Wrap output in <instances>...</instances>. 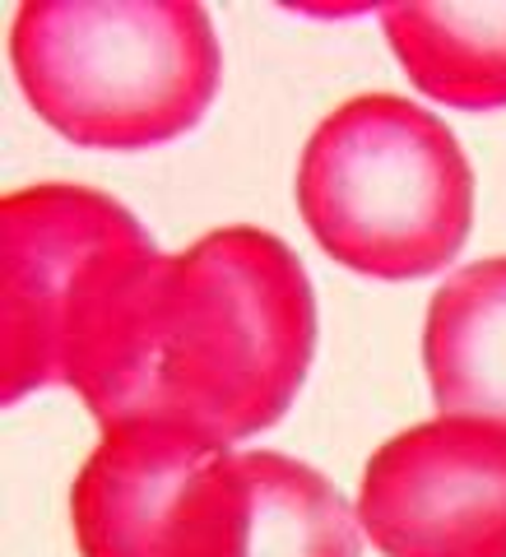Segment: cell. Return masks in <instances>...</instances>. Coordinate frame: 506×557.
<instances>
[{"instance_id": "52a82bcc", "label": "cell", "mask_w": 506, "mask_h": 557, "mask_svg": "<svg viewBox=\"0 0 506 557\" xmlns=\"http://www.w3.org/2000/svg\"><path fill=\"white\" fill-rule=\"evenodd\" d=\"M423 362L442 418L506 432V256L469 260L432 293Z\"/></svg>"}, {"instance_id": "7a4b0ae2", "label": "cell", "mask_w": 506, "mask_h": 557, "mask_svg": "<svg viewBox=\"0 0 506 557\" xmlns=\"http://www.w3.org/2000/svg\"><path fill=\"white\" fill-rule=\"evenodd\" d=\"M10 61L51 131L108 153L196 131L223 79L214 20L196 0H24Z\"/></svg>"}, {"instance_id": "5b68a950", "label": "cell", "mask_w": 506, "mask_h": 557, "mask_svg": "<svg viewBox=\"0 0 506 557\" xmlns=\"http://www.w3.org/2000/svg\"><path fill=\"white\" fill-rule=\"evenodd\" d=\"M70 525L79 557H242L247 469L172 423L102 428L70 483Z\"/></svg>"}, {"instance_id": "ba28073f", "label": "cell", "mask_w": 506, "mask_h": 557, "mask_svg": "<svg viewBox=\"0 0 506 557\" xmlns=\"http://www.w3.org/2000/svg\"><path fill=\"white\" fill-rule=\"evenodd\" d=\"M377 20L418 94L460 112L506 108V5H381Z\"/></svg>"}, {"instance_id": "6da1fadb", "label": "cell", "mask_w": 506, "mask_h": 557, "mask_svg": "<svg viewBox=\"0 0 506 557\" xmlns=\"http://www.w3.org/2000/svg\"><path fill=\"white\" fill-rule=\"evenodd\" d=\"M317 358V293L284 237L229 223L121 278L65 386L98 428L172 423L237 446L274 428Z\"/></svg>"}, {"instance_id": "277c9868", "label": "cell", "mask_w": 506, "mask_h": 557, "mask_svg": "<svg viewBox=\"0 0 506 557\" xmlns=\"http://www.w3.org/2000/svg\"><path fill=\"white\" fill-rule=\"evenodd\" d=\"M153 251L145 223L98 186L10 190L0 200V399L65 386L102 302Z\"/></svg>"}, {"instance_id": "9c48e42d", "label": "cell", "mask_w": 506, "mask_h": 557, "mask_svg": "<svg viewBox=\"0 0 506 557\" xmlns=\"http://www.w3.org/2000/svg\"><path fill=\"white\" fill-rule=\"evenodd\" d=\"M242 557H362V525L317 465L284 450H247Z\"/></svg>"}, {"instance_id": "8992f818", "label": "cell", "mask_w": 506, "mask_h": 557, "mask_svg": "<svg viewBox=\"0 0 506 557\" xmlns=\"http://www.w3.org/2000/svg\"><path fill=\"white\" fill-rule=\"evenodd\" d=\"M358 525L386 557H506V432L432 418L372 450Z\"/></svg>"}, {"instance_id": "3957f363", "label": "cell", "mask_w": 506, "mask_h": 557, "mask_svg": "<svg viewBox=\"0 0 506 557\" xmlns=\"http://www.w3.org/2000/svg\"><path fill=\"white\" fill-rule=\"evenodd\" d=\"M298 214L335 265L423 278L469 242L474 168L442 116L399 94H358L303 145Z\"/></svg>"}]
</instances>
